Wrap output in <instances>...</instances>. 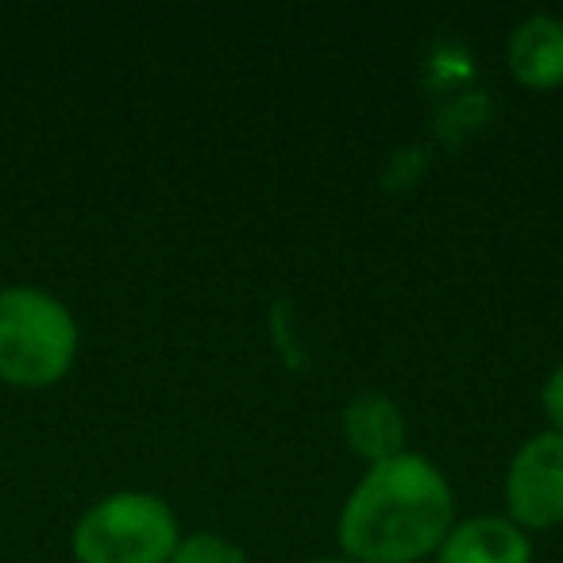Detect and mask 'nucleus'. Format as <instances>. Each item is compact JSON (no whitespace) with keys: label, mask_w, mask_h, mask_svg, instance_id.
<instances>
[{"label":"nucleus","mask_w":563,"mask_h":563,"mask_svg":"<svg viewBox=\"0 0 563 563\" xmlns=\"http://www.w3.org/2000/svg\"><path fill=\"white\" fill-rule=\"evenodd\" d=\"M452 494L424 455L375 463L340 517V540L363 563H413L440 544Z\"/></svg>","instance_id":"nucleus-1"},{"label":"nucleus","mask_w":563,"mask_h":563,"mask_svg":"<svg viewBox=\"0 0 563 563\" xmlns=\"http://www.w3.org/2000/svg\"><path fill=\"white\" fill-rule=\"evenodd\" d=\"M78 324L58 298L32 286L0 290V378L12 386H51L70 371Z\"/></svg>","instance_id":"nucleus-2"},{"label":"nucleus","mask_w":563,"mask_h":563,"mask_svg":"<svg viewBox=\"0 0 563 563\" xmlns=\"http://www.w3.org/2000/svg\"><path fill=\"white\" fill-rule=\"evenodd\" d=\"M174 548V514L151 494H112L74 529V555L81 563H166Z\"/></svg>","instance_id":"nucleus-3"},{"label":"nucleus","mask_w":563,"mask_h":563,"mask_svg":"<svg viewBox=\"0 0 563 563\" xmlns=\"http://www.w3.org/2000/svg\"><path fill=\"white\" fill-rule=\"evenodd\" d=\"M506 494L517 521L537 529L563 521V432L537 437L517 452Z\"/></svg>","instance_id":"nucleus-4"},{"label":"nucleus","mask_w":563,"mask_h":563,"mask_svg":"<svg viewBox=\"0 0 563 563\" xmlns=\"http://www.w3.org/2000/svg\"><path fill=\"white\" fill-rule=\"evenodd\" d=\"M509 66L525 86H560L563 81V24L552 16H532L509 35Z\"/></svg>","instance_id":"nucleus-5"},{"label":"nucleus","mask_w":563,"mask_h":563,"mask_svg":"<svg viewBox=\"0 0 563 563\" xmlns=\"http://www.w3.org/2000/svg\"><path fill=\"white\" fill-rule=\"evenodd\" d=\"M440 563H529V544L498 517L467 521L444 540Z\"/></svg>","instance_id":"nucleus-6"},{"label":"nucleus","mask_w":563,"mask_h":563,"mask_svg":"<svg viewBox=\"0 0 563 563\" xmlns=\"http://www.w3.org/2000/svg\"><path fill=\"white\" fill-rule=\"evenodd\" d=\"M344 429H347V440H352L355 452L371 455L375 463L383 460H394L401 455V413L394 409L390 398L383 394H363L347 406L344 413Z\"/></svg>","instance_id":"nucleus-7"},{"label":"nucleus","mask_w":563,"mask_h":563,"mask_svg":"<svg viewBox=\"0 0 563 563\" xmlns=\"http://www.w3.org/2000/svg\"><path fill=\"white\" fill-rule=\"evenodd\" d=\"M170 563H247V560H243V552L235 544L201 532V537H189L186 544L174 548Z\"/></svg>","instance_id":"nucleus-8"},{"label":"nucleus","mask_w":563,"mask_h":563,"mask_svg":"<svg viewBox=\"0 0 563 563\" xmlns=\"http://www.w3.org/2000/svg\"><path fill=\"white\" fill-rule=\"evenodd\" d=\"M544 409L555 421V429H563V363L555 367V375L548 378V386H544Z\"/></svg>","instance_id":"nucleus-9"}]
</instances>
